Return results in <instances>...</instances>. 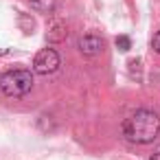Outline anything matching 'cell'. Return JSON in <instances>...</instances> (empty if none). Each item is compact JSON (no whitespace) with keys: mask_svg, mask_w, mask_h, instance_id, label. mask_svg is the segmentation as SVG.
<instances>
[{"mask_svg":"<svg viewBox=\"0 0 160 160\" xmlns=\"http://www.w3.org/2000/svg\"><path fill=\"white\" fill-rule=\"evenodd\" d=\"M62 59H59V53L55 48H42L35 59H33V72L38 75H53L57 68H59Z\"/></svg>","mask_w":160,"mask_h":160,"instance_id":"3","label":"cell"},{"mask_svg":"<svg viewBox=\"0 0 160 160\" xmlns=\"http://www.w3.org/2000/svg\"><path fill=\"white\" fill-rule=\"evenodd\" d=\"M149 160H160V151H158V153H153V156H149Z\"/></svg>","mask_w":160,"mask_h":160,"instance_id":"9","label":"cell"},{"mask_svg":"<svg viewBox=\"0 0 160 160\" xmlns=\"http://www.w3.org/2000/svg\"><path fill=\"white\" fill-rule=\"evenodd\" d=\"M77 46H79V53H81V55H86V57H94V55L101 53V48H103V40H101L99 35H83V38H79Z\"/></svg>","mask_w":160,"mask_h":160,"instance_id":"4","label":"cell"},{"mask_svg":"<svg viewBox=\"0 0 160 160\" xmlns=\"http://www.w3.org/2000/svg\"><path fill=\"white\" fill-rule=\"evenodd\" d=\"M33 88V72L27 68H13L0 75V92L9 99H20Z\"/></svg>","mask_w":160,"mask_h":160,"instance_id":"2","label":"cell"},{"mask_svg":"<svg viewBox=\"0 0 160 160\" xmlns=\"http://www.w3.org/2000/svg\"><path fill=\"white\" fill-rule=\"evenodd\" d=\"M66 35H68V31H66V24H64L62 20H55V22L48 27L46 40H48V42H62Z\"/></svg>","mask_w":160,"mask_h":160,"instance_id":"5","label":"cell"},{"mask_svg":"<svg viewBox=\"0 0 160 160\" xmlns=\"http://www.w3.org/2000/svg\"><path fill=\"white\" fill-rule=\"evenodd\" d=\"M116 48H118L121 53L129 51V48H132V40H129L127 35H118V38H116Z\"/></svg>","mask_w":160,"mask_h":160,"instance_id":"7","label":"cell"},{"mask_svg":"<svg viewBox=\"0 0 160 160\" xmlns=\"http://www.w3.org/2000/svg\"><path fill=\"white\" fill-rule=\"evenodd\" d=\"M123 134L136 145H149L160 134V116L153 110H136L129 118L123 121Z\"/></svg>","mask_w":160,"mask_h":160,"instance_id":"1","label":"cell"},{"mask_svg":"<svg viewBox=\"0 0 160 160\" xmlns=\"http://www.w3.org/2000/svg\"><path fill=\"white\" fill-rule=\"evenodd\" d=\"M151 48H153V51H156V53L160 55V31H158V33L153 35V40H151Z\"/></svg>","mask_w":160,"mask_h":160,"instance_id":"8","label":"cell"},{"mask_svg":"<svg viewBox=\"0 0 160 160\" xmlns=\"http://www.w3.org/2000/svg\"><path fill=\"white\" fill-rule=\"evenodd\" d=\"M2 53H5V51H0V55H2Z\"/></svg>","mask_w":160,"mask_h":160,"instance_id":"10","label":"cell"},{"mask_svg":"<svg viewBox=\"0 0 160 160\" xmlns=\"http://www.w3.org/2000/svg\"><path fill=\"white\" fill-rule=\"evenodd\" d=\"M31 2V7L35 9V11H40V13H51L53 9H55V5H57V0H29Z\"/></svg>","mask_w":160,"mask_h":160,"instance_id":"6","label":"cell"}]
</instances>
